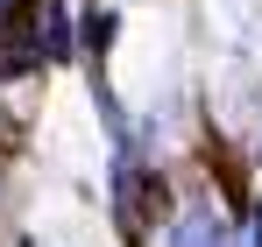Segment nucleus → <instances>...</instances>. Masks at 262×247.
<instances>
[{
	"mask_svg": "<svg viewBox=\"0 0 262 247\" xmlns=\"http://www.w3.org/2000/svg\"><path fill=\"white\" fill-rule=\"evenodd\" d=\"M121 191H128V226H142L149 212H163V177L149 184V177H135V169H128V184H121Z\"/></svg>",
	"mask_w": 262,
	"mask_h": 247,
	"instance_id": "1",
	"label": "nucleus"
},
{
	"mask_svg": "<svg viewBox=\"0 0 262 247\" xmlns=\"http://www.w3.org/2000/svg\"><path fill=\"white\" fill-rule=\"evenodd\" d=\"M170 247H234V240H227V226H220L213 212H199V219H184V226H177Z\"/></svg>",
	"mask_w": 262,
	"mask_h": 247,
	"instance_id": "2",
	"label": "nucleus"
},
{
	"mask_svg": "<svg viewBox=\"0 0 262 247\" xmlns=\"http://www.w3.org/2000/svg\"><path fill=\"white\" fill-rule=\"evenodd\" d=\"M106 36H114V14H85V42L92 50H106Z\"/></svg>",
	"mask_w": 262,
	"mask_h": 247,
	"instance_id": "3",
	"label": "nucleus"
}]
</instances>
